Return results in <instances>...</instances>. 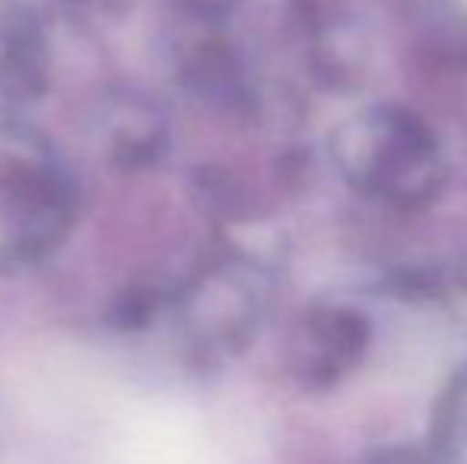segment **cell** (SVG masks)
Returning a JSON list of instances; mask_svg holds the SVG:
<instances>
[{
	"label": "cell",
	"instance_id": "cell-6",
	"mask_svg": "<svg viewBox=\"0 0 467 464\" xmlns=\"http://www.w3.org/2000/svg\"><path fill=\"white\" fill-rule=\"evenodd\" d=\"M93 4H109V0H93Z\"/></svg>",
	"mask_w": 467,
	"mask_h": 464
},
{
	"label": "cell",
	"instance_id": "cell-1",
	"mask_svg": "<svg viewBox=\"0 0 467 464\" xmlns=\"http://www.w3.org/2000/svg\"><path fill=\"white\" fill-rule=\"evenodd\" d=\"M334 156L353 185L394 204H417L442 185L436 137L407 108H375L344 124Z\"/></svg>",
	"mask_w": 467,
	"mask_h": 464
},
{
	"label": "cell",
	"instance_id": "cell-2",
	"mask_svg": "<svg viewBox=\"0 0 467 464\" xmlns=\"http://www.w3.org/2000/svg\"><path fill=\"white\" fill-rule=\"evenodd\" d=\"M306 328L312 347L321 350L312 366L318 382H331L337 372L357 363L369 344V325L350 309H318L312 312Z\"/></svg>",
	"mask_w": 467,
	"mask_h": 464
},
{
	"label": "cell",
	"instance_id": "cell-5",
	"mask_svg": "<svg viewBox=\"0 0 467 464\" xmlns=\"http://www.w3.org/2000/svg\"><path fill=\"white\" fill-rule=\"evenodd\" d=\"M185 4L201 16H226L239 0H185Z\"/></svg>",
	"mask_w": 467,
	"mask_h": 464
},
{
	"label": "cell",
	"instance_id": "cell-3",
	"mask_svg": "<svg viewBox=\"0 0 467 464\" xmlns=\"http://www.w3.org/2000/svg\"><path fill=\"white\" fill-rule=\"evenodd\" d=\"M0 77L19 93H36L45 83L42 42L32 29L0 23Z\"/></svg>",
	"mask_w": 467,
	"mask_h": 464
},
{
	"label": "cell",
	"instance_id": "cell-4",
	"mask_svg": "<svg viewBox=\"0 0 467 464\" xmlns=\"http://www.w3.org/2000/svg\"><path fill=\"white\" fill-rule=\"evenodd\" d=\"M156 312V296L143 286H130V290L118 293L111 299L109 309V322L115 325L118 331H140L143 325L153 318Z\"/></svg>",
	"mask_w": 467,
	"mask_h": 464
}]
</instances>
